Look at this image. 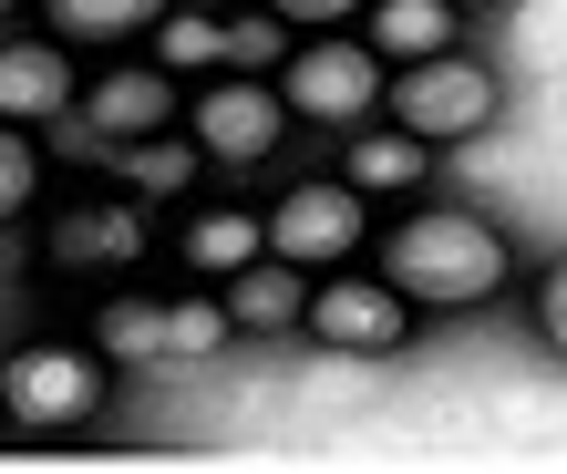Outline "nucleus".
<instances>
[{
    "label": "nucleus",
    "instance_id": "nucleus-1",
    "mask_svg": "<svg viewBox=\"0 0 567 474\" xmlns=\"http://www.w3.org/2000/svg\"><path fill=\"white\" fill-rule=\"evenodd\" d=\"M382 279L413 299V310H485L495 289H516V248L506 227L475 207H413L382 237Z\"/></svg>",
    "mask_w": 567,
    "mask_h": 474
},
{
    "label": "nucleus",
    "instance_id": "nucleus-2",
    "mask_svg": "<svg viewBox=\"0 0 567 474\" xmlns=\"http://www.w3.org/2000/svg\"><path fill=\"white\" fill-rule=\"evenodd\" d=\"M104 392H114V361L93 341H62V330H42V341H21L0 361V413L21 433H83L104 413Z\"/></svg>",
    "mask_w": 567,
    "mask_h": 474
},
{
    "label": "nucleus",
    "instance_id": "nucleus-3",
    "mask_svg": "<svg viewBox=\"0 0 567 474\" xmlns=\"http://www.w3.org/2000/svg\"><path fill=\"white\" fill-rule=\"evenodd\" d=\"M279 93H289L299 124H330V134L372 124V104H382V42L372 31H310V42H289Z\"/></svg>",
    "mask_w": 567,
    "mask_h": 474
},
{
    "label": "nucleus",
    "instance_id": "nucleus-4",
    "mask_svg": "<svg viewBox=\"0 0 567 474\" xmlns=\"http://www.w3.org/2000/svg\"><path fill=\"white\" fill-rule=\"evenodd\" d=\"M495 104H506V83H495L475 52L392 62V83H382V114H392V124H413L423 145H464V134H485V124H495Z\"/></svg>",
    "mask_w": 567,
    "mask_h": 474
},
{
    "label": "nucleus",
    "instance_id": "nucleus-5",
    "mask_svg": "<svg viewBox=\"0 0 567 474\" xmlns=\"http://www.w3.org/2000/svg\"><path fill=\"white\" fill-rule=\"evenodd\" d=\"M145 258H155V217H145L135 186L73 196L52 217V237H42V268H62V279H135Z\"/></svg>",
    "mask_w": 567,
    "mask_h": 474
},
{
    "label": "nucleus",
    "instance_id": "nucleus-6",
    "mask_svg": "<svg viewBox=\"0 0 567 474\" xmlns=\"http://www.w3.org/2000/svg\"><path fill=\"white\" fill-rule=\"evenodd\" d=\"M289 93H279V73H217L207 93L186 104V134L207 145V165H269L279 145H289Z\"/></svg>",
    "mask_w": 567,
    "mask_h": 474
},
{
    "label": "nucleus",
    "instance_id": "nucleus-7",
    "mask_svg": "<svg viewBox=\"0 0 567 474\" xmlns=\"http://www.w3.org/2000/svg\"><path fill=\"white\" fill-rule=\"evenodd\" d=\"M361 237H372V196H361L351 176H299L279 207H269V248L299 258L320 279V268H351Z\"/></svg>",
    "mask_w": 567,
    "mask_h": 474
},
{
    "label": "nucleus",
    "instance_id": "nucleus-8",
    "mask_svg": "<svg viewBox=\"0 0 567 474\" xmlns=\"http://www.w3.org/2000/svg\"><path fill=\"white\" fill-rule=\"evenodd\" d=\"M299 330H310L320 351H403L413 341V299L392 279H372V268H320Z\"/></svg>",
    "mask_w": 567,
    "mask_h": 474
},
{
    "label": "nucleus",
    "instance_id": "nucleus-9",
    "mask_svg": "<svg viewBox=\"0 0 567 474\" xmlns=\"http://www.w3.org/2000/svg\"><path fill=\"white\" fill-rule=\"evenodd\" d=\"M186 73H165V62H114V73H93L83 83V124H93V145H124V134H165V124H186Z\"/></svg>",
    "mask_w": 567,
    "mask_h": 474
},
{
    "label": "nucleus",
    "instance_id": "nucleus-10",
    "mask_svg": "<svg viewBox=\"0 0 567 474\" xmlns=\"http://www.w3.org/2000/svg\"><path fill=\"white\" fill-rule=\"evenodd\" d=\"M83 42H62V31H21V42H0V114L11 124H52V114H73L83 104Z\"/></svg>",
    "mask_w": 567,
    "mask_h": 474
},
{
    "label": "nucleus",
    "instance_id": "nucleus-11",
    "mask_svg": "<svg viewBox=\"0 0 567 474\" xmlns=\"http://www.w3.org/2000/svg\"><path fill=\"white\" fill-rule=\"evenodd\" d=\"M186 279H238L248 258H269V217L258 207H186V227L165 237Z\"/></svg>",
    "mask_w": 567,
    "mask_h": 474
},
{
    "label": "nucleus",
    "instance_id": "nucleus-12",
    "mask_svg": "<svg viewBox=\"0 0 567 474\" xmlns=\"http://www.w3.org/2000/svg\"><path fill=\"white\" fill-rule=\"evenodd\" d=\"M433 155H444V145H423V134L413 124H351L341 134V176L361 186V196H413L423 176H433Z\"/></svg>",
    "mask_w": 567,
    "mask_h": 474
},
{
    "label": "nucleus",
    "instance_id": "nucleus-13",
    "mask_svg": "<svg viewBox=\"0 0 567 474\" xmlns=\"http://www.w3.org/2000/svg\"><path fill=\"white\" fill-rule=\"evenodd\" d=\"M196 165H207V145H196V134H124V145H104V176L114 186H135L145 207H165V196H186L196 186Z\"/></svg>",
    "mask_w": 567,
    "mask_h": 474
},
{
    "label": "nucleus",
    "instance_id": "nucleus-14",
    "mask_svg": "<svg viewBox=\"0 0 567 474\" xmlns=\"http://www.w3.org/2000/svg\"><path fill=\"white\" fill-rule=\"evenodd\" d=\"M83 341L104 351L114 371H165V299H135V289H104L83 320Z\"/></svg>",
    "mask_w": 567,
    "mask_h": 474
},
{
    "label": "nucleus",
    "instance_id": "nucleus-15",
    "mask_svg": "<svg viewBox=\"0 0 567 474\" xmlns=\"http://www.w3.org/2000/svg\"><path fill=\"white\" fill-rule=\"evenodd\" d=\"M227 289V320L238 330H299V310H310V289H299V258H248L238 279H217Z\"/></svg>",
    "mask_w": 567,
    "mask_h": 474
},
{
    "label": "nucleus",
    "instance_id": "nucleus-16",
    "mask_svg": "<svg viewBox=\"0 0 567 474\" xmlns=\"http://www.w3.org/2000/svg\"><path fill=\"white\" fill-rule=\"evenodd\" d=\"M361 31L382 42V62H423V52H454L464 11H454V0H372Z\"/></svg>",
    "mask_w": 567,
    "mask_h": 474
},
{
    "label": "nucleus",
    "instance_id": "nucleus-17",
    "mask_svg": "<svg viewBox=\"0 0 567 474\" xmlns=\"http://www.w3.org/2000/svg\"><path fill=\"white\" fill-rule=\"evenodd\" d=\"M176 0H42V21L62 31V42H135V31H155Z\"/></svg>",
    "mask_w": 567,
    "mask_h": 474
},
{
    "label": "nucleus",
    "instance_id": "nucleus-18",
    "mask_svg": "<svg viewBox=\"0 0 567 474\" xmlns=\"http://www.w3.org/2000/svg\"><path fill=\"white\" fill-rule=\"evenodd\" d=\"M145 42H155L165 73H227V21H217V11H186V0H176Z\"/></svg>",
    "mask_w": 567,
    "mask_h": 474
},
{
    "label": "nucleus",
    "instance_id": "nucleus-19",
    "mask_svg": "<svg viewBox=\"0 0 567 474\" xmlns=\"http://www.w3.org/2000/svg\"><path fill=\"white\" fill-rule=\"evenodd\" d=\"M227 289H186V299H165V371H186V361H207L227 341Z\"/></svg>",
    "mask_w": 567,
    "mask_h": 474
},
{
    "label": "nucleus",
    "instance_id": "nucleus-20",
    "mask_svg": "<svg viewBox=\"0 0 567 474\" xmlns=\"http://www.w3.org/2000/svg\"><path fill=\"white\" fill-rule=\"evenodd\" d=\"M31 207H42V145L0 114V227H21Z\"/></svg>",
    "mask_w": 567,
    "mask_h": 474
},
{
    "label": "nucleus",
    "instance_id": "nucleus-21",
    "mask_svg": "<svg viewBox=\"0 0 567 474\" xmlns=\"http://www.w3.org/2000/svg\"><path fill=\"white\" fill-rule=\"evenodd\" d=\"M289 42H299V31L269 11V0H258V11H238V21H227V73H279V62H289Z\"/></svg>",
    "mask_w": 567,
    "mask_h": 474
},
{
    "label": "nucleus",
    "instance_id": "nucleus-22",
    "mask_svg": "<svg viewBox=\"0 0 567 474\" xmlns=\"http://www.w3.org/2000/svg\"><path fill=\"white\" fill-rule=\"evenodd\" d=\"M269 11H279L289 31H351L361 11H372V0H269Z\"/></svg>",
    "mask_w": 567,
    "mask_h": 474
},
{
    "label": "nucleus",
    "instance_id": "nucleus-23",
    "mask_svg": "<svg viewBox=\"0 0 567 474\" xmlns=\"http://www.w3.org/2000/svg\"><path fill=\"white\" fill-rule=\"evenodd\" d=\"M537 341H547V351H567V258L537 279Z\"/></svg>",
    "mask_w": 567,
    "mask_h": 474
},
{
    "label": "nucleus",
    "instance_id": "nucleus-24",
    "mask_svg": "<svg viewBox=\"0 0 567 474\" xmlns=\"http://www.w3.org/2000/svg\"><path fill=\"white\" fill-rule=\"evenodd\" d=\"M454 11H495V0H454Z\"/></svg>",
    "mask_w": 567,
    "mask_h": 474
},
{
    "label": "nucleus",
    "instance_id": "nucleus-25",
    "mask_svg": "<svg viewBox=\"0 0 567 474\" xmlns=\"http://www.w3.org/2000/svg\"><path fill=\"white\" fill-rule=\"evenodd\" d=\"M11 11H21V0H0V21H11Z\"/></svg>",
    "mask_w": 567,
    "mask_h": 474
},
{
    "label": "nucleus",
    "instance_id": "nucleus-26",
    "mask_svg": "<svg viewBox=\"0 0 567 474\" xmlns=\"http://www.w3.org/2000/svg\"><path fill=\"white\" fill-rule=\"evenodd\" d=\"M0 423H11V413H0Z\"/></svg>",
    "mask_w": 567,
    "mask_h": 474
}]
</instances>
